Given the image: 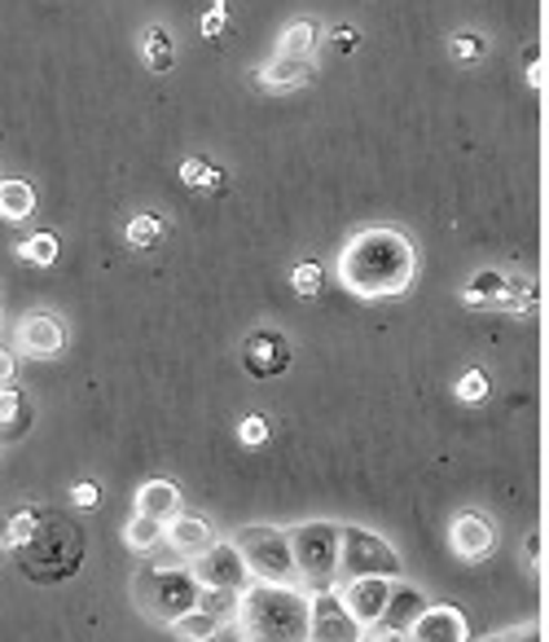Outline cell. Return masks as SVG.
Returning a JSON list of instances; mask_svg holds the SVG:
<instances>
[{"mask_svg": "<svg viewBox=\"0 0 549 642\" xmlns=\"http://www.w3.org/2000/svg\"><path fill=\"white\" fill-rule=\"evenodd\" d=\"M242 642H308V594L299 585H251L233 616Z\"/></svg>", "mask_w": 549, "mask_h": 642, "instance_id": "obj_2", "label": "cell"}, {"mask_svg": "<svg viewBox=\"0 0 549 642\" xmlns=\"http://www.w3.org/2000/svg\"><path fill=\"white\" fill-rule=\"evenodd\" d=\"M329 44H334L338 53H356V49H360V31H356V27H334V31H329Z\"/></svg>", "mask_w": 549, "mask_h": 642, "instance_id": "obj_38", "label": "cell"}, {"mask_svg": "<svg viewBox=\"0 0 549 642\" xmlns=\"http://www.w3.org/2000/svg\"><path fill=\"white\" fill-rule=\"evenodd\" d=\"M291 361H295V348H291V339L282 330L260 326V330H251L242 339V370L251 379H277V375L291 370Z\"/></svg>", "mask_w": 549, "mask_h": 642, "instance_id": "obj_11", "label": "cell"}, {"mask_svg": "<svg viewBox=\"0 0 549 642\" xmlns=\"http://www.w3.org/2000/svg\"><path fill=\"white\" fill-rule=\"evenodd\" d=\"M237 440H242L246 449H260V445L268 440V422H264L260 414H246V418L237 422Z\"/></svg>", "mask_w": 549, "mask_h": 642, "instance_id": "obj_36", "label": "cell"}, {"mask_svg": "<svg viewBox=\"0 0 549 642\" xmlns=\"http://www.w3.org/2000/svg\"><path fill=\"white\" fill-rule=\"evenodd\" d=\"M233 546L242 550L246 568H251V581L260 585H295V559H291V537L286 528H273V523H246Z\"/></svg>", "mask_w": 549, "mask_h": 642, "instance_id": "obj_6", "label": "cell"}, {"mask_svg": "<svg viewBox=\"0 0 549 642\" xmlns=\"http://www.w3.org/2000/svg\"><path fill=\"white\" fill-rule=\"evenodd\" d=\"M338 528L329 519H308L299 528H291V559H295V585L304 594L334 590L338 585Z\"/></svg>", "mask_w": 549, "mask_h": 642, "instance_id": "obj_4", "label": "cell"}, {"mask_svg": "<svg viewBox=\"0 0 549 642\" xmlns=\"http://www.w3.org/2000/svg\"><path fill=\"white\" fill-rule=\"evenodd\" d=\"M523 554H528V559H532V563H537V559H541V532H532V537H528V541H523Z\"/></svg>", "mask_w": 549, "mask_h": 642, "instance_id": "obj_43", "label": "cell"}, {"mask_svg": "<svg viewBox=\"0 0 549 642\" xmlns=\"http://www.w3.org/2000/svg\"><path fill=\"white\" fill-rule=\"evenodd\" d=\"M365 642H414L409 630H387V625H374V630H365Z\"/></svg>", "mask_w": 549, "mask_h": 642, "instance_id": "obj_40", "label": "cell"}, {"mask_svg": "<svg viewBox=\"0 0 549 642\" xmlns=\"http://www.w3.org/2000/svg\"><path fill=\"white\" fill-rule=\"evenodd\" d=\"M322 49V27L317 18H291L282 27V40H277V53L282 58H313Z\"/></svg>", "mask_w": 549, "mask_h": 642, "instance_id": "obj_21", "label": "cell"}, {"mask_svg": "<svg viewBox=\"0 0 549 642\" xmlns=\"http://www.w3.org/2000/svg\"><path fill=\"white\" fill-rule=\"evenodd\" d=\"M199 594H203V585L194 581L190 568H145V572L132 577V599H136V608H141L150 621H159V625H172L176 616L194 612V608H199Z\"/></svg>", "mask_w": 549, "mask_h": 642, "instance_id": "obj_5", "label": "cell"}, {"mask_svg": "<svg viewBox=\"0 0 549 642\" xmlns=\"http://www.w3.org/2000/svg\"><path fill=\"white\" fill-rule=\"evenodd\" d=\"M80 563H84V528L62 511H40L31 541L18 546V568L40 585H58L71 581Z\"/></svg>", "mask_w": 549, "mask_h": 642, "instance_id": "obj_3", "label": "cell"}, {"mask_svg": "<svg viewBox=\"0 0 549 642\" xmlns=\"http://www.w3.org/2000/svg\"><path fill=\"white\" fill-rule=\"evenodd\" d=\"M123 238H128L132 252H154V247L167 238V221H163L159 212H141V216H132V221L123 225Z\"/></svg>", "mask_w": 549, "mask_h": 642, "instance_id": "obj_25", "label": "cell"}, {"mask_svg": "<svg viewBox=\"0 0 549 642\" xmlns=\"http://www.w3.org/2000/svg\"><path fill=\"white\" fill-rule=\"evenodd\" d=\"M31 427V400L18 384H0V440H22Z\"/></svg>", "mask_w": 549, "mask_h": 642, "instance_id": "obj_20", "label": "cell"}, {"mask_svg": "<svg viewBox=\"0 0 549 642\" xmlns=\"http://www.w3.org/2000/svg\"><path fill=\"white\" fill-rule=\"evenodd\" d=\"M484 53H488V40H484L479 31H470V27H466V31H453V40H448V58H453V62H479Z\"/></svg>", "mask_w": 549, "mask_h": 642, "instance_id": "obj_32", "label": "cell"}, {"mask_svg": "<svg viewBox=\"0 0 549 642\" xmlns=\"http://www.w3.org/2000/svg\"><path fill=\"white\" fill-rule=\"evenodd\" d=\"M136 514L159 519V523L176 519V514H181V489H176L172 480H145V485L136 489Z\"/></svg>", "mask_w": 549, "mask_h": 642, "instance_id": "obj_17", "label": "cell"}, {"mask_svg": "<svg viewBox=\"0 0 549 642\" xmlns=\"http://www.w3.org/2000/svg\"><path fill=\"white\" fill-rule=\"evenodd\" d=\"M291 286H295V295H299V299H317V295H322V286H326L322 264H317V259H299V264L291 268Z\"/></svg>", "mask_w": 549, "mask_h": 642, "instance_id": "obj_30", "label": "cell"}, {"mask_svg": "<svg viewBox=\"0 0 549 642\" xmlns=\"http://www.w3.org/2000/svg\"><path fill=\"white\" fill-rule=\"evenodd\" d=\"M497 308H501V313H532V308H537V286L523 282V277H510V282H506V295L497 299Z\"/></svg>", "mask_w": 549, "mask_h": 642, "instance_id": "obj_31", "label": "cell"}, {"mask_svg": "<svg viewBox=\"0 0 549 642\" xmlns=\"http://www.w3.org/2000/svg\"><path fill=\"white\" fill-rule=\"evenodd\" d=\"M317 80V62L313 58H273L268 67H260L255 71V84L264 89V93H295V89H304V84H313Z\"/></svg>", "mask_w": 549, "mask_h": 642, "instance_id": "obj_16", "label": "cell"}, {"mask_svg": "<svg viewBox=\"0 0 549 642\" xmlns=\"http://www.w3.org/2000/svg\"><path fill=\"white\" fill-rule=\"evenodd\" d=\"M484 396H488V375H484V370H466V375L457 379V400L479 405Z\"/></svg>", "mask_w": 549, "mask_h": 642, "instance_id": "obj_34", "label": "cell"}, {"mask_svg": "<svg viewBox=\"0 0 549 642\" xmlns=\"http://www.w3.org/2000/svg\"><path fill=\"white\" fill-rule=\"evenodd\" d=\"M418 277V247L396 225L356 230L338 252V282L356 299H396Z\"/></svg>", "mask_w": 549, "mask_h": 642, "instance_id": "obj_1", "label": "cell"}, {"mask_svg": "<svg viewBox=\"0 0 549 642\" xmlns=\"http://www.w3.org/2000/svg\"><path fill=\"white\" fill-rule=\"evenodd\" d=\"M181 181L190 185V190H207V194H220L224 190V172H220L216 163H207V159H181Z\"/></svg>", "mask_w": 549, "mask_h": 642, "instance_id": "obj_28", "label": "cell"}, {"mask_svg": "<svg viewBox=\"0 0 549 642\" xmlns=\"http://www.w3.org/2000/svg\"><path fill=\"white\" fill-rule=\"evenodd\" d=\"M13 379H18V348L0 344V384H13Z\"/></svg>", "mask_w": 549, "mask_h": 642, "instance_id": "obj_39", "label": "cell"}, {"mask_svg": "<svg viewBox=\"0 0 549 642\" xmlns=\"http://www.w3.org/2000/svg\"><path fill=\"white\" fill-rule=\"evenodd\" d=\"M423 608H427V594H423L418 585L396 581V585H392V599H387V612H383L378 625H387V630H409V625L423 616Z\"/></svg>", "mask_w": 549, "mask_h": 642, "instance_id": "obj_19", "label": "cell"}, {"mask_svg": "<svg viewBox=\"0 0 549 642\" xmlns=\"http://www.w3.org/2000/svg\"><path fill=\"white\" fill-rule=\"evenodd\" d=\"M199 31H203V40H224V31H228V9H224V0H212V9L203 13Z\"/></svg>", "mask_w": 549, "mask_h": 642, "instance_id": "obj_35", "label": "cell"}, {"mask_svg": "<svg viewBox=\"0 0 549 642\" xmlns=\"http://www.w3.org/2000/svg\"><path fill=\"white\" fill-rule=\"evenodd\" d=\"M190 572H194V581L203 585V590H228V594H246L255 581H251V568H246V559H242V550L233 546V541H212L194 563H190Z\"/></svg>", "mask_w": 549, "mask_h": 642, "instance_id": "obj_8", "label": "cell"}, {"mask_svg": "<svg viewBox=\"0 0 549 642\" xmlns=\"http://www.w3.org/2000/svg\"><path fill=\"white\" fill-rule=\"evenodd\" d=\"M35 212V185L22 176H0V221L22 225Z\"/></svg>", "mask_w": 549, "mask_h": 642, "instance_id": "obj_22", "label": "cell"}, {"mask_svg": "<svg viewBox=\"0 0 549 642\" xmlns=\"http://www.w3.org/2000/svg\"><path fill=\"white\" fill-rule=\"evenodd\" d=\"M528 84L541 89L546 84V62H541V49H528Z\"/></svg>", "mask_w": 549, "mask_h": 642, "instance_id": "obj_41", "label": "cell"}, {"mask_svg": "<svg viewBox=\"0 0 549 642\" xmlns=\"http://www.w3.org/2000/svg\"><path fill=\"white\" fill-rule=\"evenodd\" d=\"M400 554L387 537H378L374 528H356V523H343L338 528V581H352V577H392L400 581Z\"/></svg>", "mask_w": 549, "mask_h": 642, "instance_id": "obj_7", "label": "cell"}, {"mask_svg": "<svg viewBox=\"0 0 549 642\" xmlns=\"http://www.w3.org/2000/svg\"><path fill=\"white\" fill-rule=\"evenodd\" d=\"M13 348L18 357H35V361H53L67 348V322L49 308H31L18 326H13Z\"/></svg>", "mask_w": 549, "mask_h": 642, "instance_id": "obj_9", "label": "cell"}, {"mask_svg": "<svg viewBox=\"0 0 549 642\" xmlns=\"http://www.w3.org/2000/svg\"><path fill=\"white\" fill-rule=\"evenodd\" d=\"M488 642H541V630L537 625H523V630H510V634H497Z\"/></svg>", "mask_w": 549, "mask_h": 642, "instance_id": "obj_42", "label": "cell"}, {"mask_svg": "<svg viewBox=\"0 0 549 642\" xmlns=\"http://www.w3.org/2000/svg\"><path fill=\"white\" fill-rule=\"evenodd\" d=\"M199 608L220 616L224 625H233V616H237V594H228V590H203V594H199Z\"/></svg>", "mask_w": 549, "mask_h": 642, "instance_id": "obj_33", "label": "cell"}, {"mask_svg": "<svg viewBox=\"0 0 549 642\" xmlns=\"http://www.w3.org/2000/svg\"><path fill=\"white\" fill-rule=\"evenodd\" d=\"M123 546L132 554H150L154 546H163V523L159 519H145V514H132L123 523Z\"/></svg>", "mask_w": 549, "mask_h": 642, "instance_id": "obj_26", "label": "cell"}, {"mask_svg": "<svg viewBox=\"0 0 549 642\" xmlns=\"http://www.w3.org/2000/svg\"><path fill=\"white\" fill-rule=\"evenodd\" d=\"M167 630H172V639L176 642H216L220 634H224V621L212 616V612H203V608H194V612L176 616Z\"/></svg>", "mask_w": 549, "mask_h": 642, "instance_id": "obj_24", "label": "cell"}, {"mask_svg": "<svg viewBox=\"0 0 549 642\" xmlns=\"http://www.w3.org/2000/svg\"><path fill=\"white\" fill-rule=\"evenodd\" d=\"M308 642H365V630L343 608L338 590L308 594Z\"/></svg>", "mask_w": 549, "mask_h": 642, "instance_id": "obj_10", "label": "cell"}, {"mask_svg": "<svg viewBox=\"0 0 549 642\" xmlns=\"http://www.w3.org/2000/svg\"><path fill=\"white\" fill-rule=\"evenodd\" d=\"M448 546L461 563H484L497 550V523L484 511H461L448 523Z\"/></svg>", "mask_w": 549, "mask_h": 642, "instance_id": "obj_13", "label": "cell"}, {"mask_svg": "<svg viewBox=\"0 0 549 642\" xmlns=\"http://www.w3.org/2000/svg\"><path fill=\"white\" fill-rule=\"evenodd\" d=\"M163 541L172 546V554L176 559H185V563H194L212 541H216V532H212V523L203 519V514H176V519H167L163 523Z\"/></svg>", "mask_w": 549, "mask_h": 642, "instance_id": "obj_15", "label": "cell"}, {"mask_svg": "<svg viewBox=\"0 0 549 642\" xmlns=\"http://www.w3.org/2000/svg\"><path fill=\"white\" fill-rule=\"evenodd\" d=\"M35 523H40V511H35V507H18V511L0 523V541H4L9 550H18V546H27V541H31Z\"/></svg>", "mask_w": 549, "mask_h": 642, "instance_id": "obj_29", "label": "cell"}, {"mask_svg": "<svg viewBox=\"0 0 549 642\" xmlns=\"http://www.w3.org/2000/svg\"><path fill=\"white\" fill-rule=\"evenodd\" d=\"M71 498H75L80 511H93V507L102 502V489H98L93 480H80V485H71Z\"/></svg>", "mask_w": 549, "mask_h": 642, "instance_id": "obj_37", "label": "cell"}, {"mask_svg": "<svg viewBox=\"0 0 549 642\" xmlns=\"http://www.w3.org/2000/svg\"><path fill=\"white\" fill-rule=\"evenodd\" d=\"M58 234H49V230H40V234H27L13 252H18V259L22 264H35V268H49V264H58Z\"/></svg>", "mask_w": 549, "mask_h": 642, "instance_id": "obj_27", "label": "cell"}, {"mask_svg": "<svg viewBox=\"0 0 549 642\" xmlns=\"http://www.w3.org/2000/svg\"><path fill=\"white\" fill-rule=\"evenodd\" d=\"M0 559H4V541H0Z\"/></svg>", "mask_w": 549, "mask_h": 642, "instance_id": "obj_44", "label": "cell"}, {"mask_svg": "<svg viewBox=\"0 0 549 642\" xmlns=\"http://www.w3.org/2000/svg\"><path fill=\"white\" fill-rule=\"evenodd\" d=\"M506 282H510V273H501V268H479V273L461 286V304H466V308H497V299L506 295Z\"/></svg>", "mask_w": 549, "mask_h": 642, "instance_id": "obj_23", "label": "cell"}, {"mask_svg": "<svg viewBox=\"0 0 549 642\" xmlns=\"http://www.w3.org/2000/svg\"><path fill=\"white\" fill-rule=\"evenodd\" d=\"M392 585H396L392 577H352V581H338L334 590H338L343 608L356 616V625H360V630H374V625L383 621V612H387Z\"/></svg>", "mask_w": 549, "mask_h": 642, "instance_id": "obj_12", "label": "cell"}, {"mask_svg": "<svg viewBox=\"0 0 549 642\" xmlns=\"http://www.w3.org/2000/svg\"><path fill=\"white\" fill-rule=\"evenodd\" d=\"M414 642H470V621L448 608V603H427L423 616L409 625Z\"/></svg>", "mask_w": 549, "mask_h": 642, "instance_id": "obj_14", "label": "cell"}, {"mask_svg": "<svg viewBox=\"0 0 549 642\" xmlns=\"http://www.w3.org/2000/svg\"><path fill=\"white\" fill-rule=\"evenodd\" d=\"M141 44V62H145V71H154V75H163V71H172L176 67V40H172V31L163 27V22H150V27H141V35H136Z\"/></svg>", "mask_w": 549, "mask_h": 642, "instance_id": "obj_18", "label": "cell"}]
</instances>
